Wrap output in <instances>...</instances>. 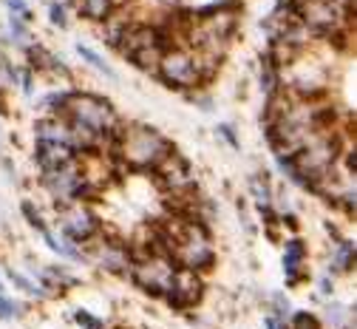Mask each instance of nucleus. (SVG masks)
<instances>
[{
  "label": "nucleus",
  "mask_w": 357,
  "mask_h": 329,
  "mask_svg": "<svg viewBox=\"0 0 357 329\" xmlns=\"http://www.w3.org/2000/svg\"><path fill=\"white\" fill-rule=\"evenodd\" d=\"M167 151L170 142L148 125H128L116 133V156L133 170H153Z\"/></svg>",
  "instance_id": "1"
},
{
  "label": "nucleus",
  "mask_w": 357,
  "mask_h": 329,
  "mask_svg": "<svg viewBox=\"0 0 357 329\" xmlns=\"http://www.w3.org/2000/svg\"><path fill=\"white\" fill-rule=\"evenodd\" d=\"M343 133L332 131V128H321L309 136V142L292 156L295 168L301 170V176L309 182V187H315L318 179H324L329 173V168L337 162L343 145H340Z\"/></svg>",
  "instance_id": "2"
},
{
  "label": "nucleus",
  "mask_w": 357,
  "mask_h": 329,
  "mask_svg": "<svg viewBox=\"0 0 357 329\" xmlns=\"http://www.w3.org/2000/svg\"><path fill=\"white\" fill-rule=\"evenodd\" d=\"M278 71H281V91L292 94V97H321L324 88L329 85V66L309 49L301 52L287 66H281Z\"/></svg>",
  "instance_id": "3"
},
{
  "label": "nucleus",
  "mask_w": 357,
  "mask_h": 329,
  "mask_svg": "<svg viewBox=\"0 0 357 329\" xmlns=\"http://www.w3.org/2000/svg\"><path fill=\"white\" fill-rule=\"evenodd\" d=\"M60 114H63L68 122H74V125H79V128H85V131H91V133H97V136H102V139H108V136L119 128L116 111H114L105 100L94 97V94H71V91H68L66 105H63Z\"/></svg>",
  "instance_id": "4"
},
{
  "label": "nucleus",
  "mask_w": 357,
  "mask_h": 329,
  "mask_svg": "<svg viewBox=\"0 0 357 329\" xmlns=\"http://www.w3.org/2000/svg\"><path fill=\"white\" fill-rule=\"evenodd\" d=\"M170 45V34L167 29L156 26V23H133L128 29V34L122 37L119 49L125 52V57H130L139 68L145 71H156L165 49Z\"/></svg>",
  "instance_id": "5"
},
{
  "label": "nucleus",
  "mask_w": 357,
  "mask_h": 329,
  "mask_svg": "<svg viewBox=\"0 0 357 329\" xmlns=\"http://www.w3.org/2000/svg\"><path fill=\"white\" fill-rule=\"evenodd\" d=\"M176 270H178V264L165 250H153V253H145L142 258H133L130 261L133 281H137L142 290L153 293V295H165L170 290Z\"/></svg>",
  "instance_id": "6"
},
{
  "label": "nucleus",
  "mask_w": 357,
  "mask_h": 329,
  "mask_svg": "<svg viewBox=\"0 0 357 329\" xmlns=\"http://www.w3.org/2000/svg\"><path fill=\"white\" fill-rule=\"evenodd\" d=\"M156 74L167 85H176V88H196L199 82H204L199 63H196V54L188 49V45H167L159 66H156Z\"/></svg>",
  "instance_id": "7"
},
{
  "label": "nucleus",
  "mask_w": 357,
  "mask_h": 329,
  "mask_svg": "<svg viewBox=\"0 0 357 329\" xmlns=\"http://www.w3.org/2000/svg\"><path fill=\"white\" fill-rule=\"evenodd\" d=\"M57 227H60V233L68 242L79 244V242L91 239L94 233H100V219H97V213L91 210V205H88L85 199H74L68 205H60Z\"/></svg>",
  "instance_id": "8"
},
{
  "label": "nucleus",
  "mask_w": 357,
  "mask_h": 329,
  "mask_svg": "<svg viewBox=\"0 0 357 329\" xmlns=\"http://www.w3.org/2000/svg\"><path fill=\"white\" fill-rule=\"evenodd\" d=\"M43 187L52 193L57 205H68L74 199H82V176H79V159H68L57 168L43 170Z\"/></svg>",
  "instance_id": "9"
},
{
  "label": "nucleus",
  "mask_w": 357,
  "mask_h": 329,
  "mask_svg": "<svg viewBox=\"0 0 357 329\" xmlns=\"http://www.w3.org/2000/svg\"><path fill=\"white\" fill-rule=\"evenodd\" d=\"M82 244H85V256L91 258L100 270H108V272H125V270H130L133 256H130L128 244H122L116 239H108V236H100V233H94V236L88 239V242H82Z\"/></svg>",
  "instance_id": "10"
},
{
  "label": "nucleus",
  "mask_w": 357,
  "mask_h": 329,
  "mask_svg": "<svg viewBox=\"0 0 357 329\" xmlns=\"http://www.w3.org/2000/svg\"><path fill=\"white\" fill-rule=\"evenodd\" d=\"M156 173H159V184L165 187L167 193H173V196H190L193 193V184H196V179H193V170H190V165L178 156L176 151H167L165 154V159L153 168Z\"/></svg>",
  "instance_id": "11"
},
{
  "label": "nucleus",
  "mask_w": 357,
  "mask_h": 329,
  "mask_svg": "<svg viewBox=\"0 0 357 329\" xmlns=\"http://www.w3.org/2000/svg\"><path fill=\"white\" fill-rule=\"evenodd\" d=\"M165 295H167L170 307H178V309L193 307L202 298V278H199V272L178 267L176 275H173V284H170V290Z\"/></svg>",
  "instance_id": "12"
},
{
  "label": "nucleus",
  "mask_w": 357,
  "mask_h": 329,
  "mask_svg": "<svg viewBox=\"0 0 357 329\" xmlns=\"http://www.w3.org/2000/svg\"><path fill=\"white\" fill-rule=\"evenodd\" d=\"M37 142H54V145H68L71 151L74 148V131H71V122L60 114V117H49V119H40L37 122Z\"/></svg>",
  "instance_id": "13"
},
{
  "label": "nucleus",
  "mask_w": 357,
  "mask_h": 329,
  "mask_svg": "<svg viewBox=\"0 0 357 329\" xmlns=\"http://www.w3.org/2000/svg\"><path fill=\"white\" fill-rule=\"evenodd\" d=\"M77 151H71L68 145H54V142H37V162L43 170H49V168H57L68 159H74Z\"/></svg>",
  "instance_id": "14"
},
{
  "label": "nucleus",
  "mask_w": 357,
  "mask_h": 329,
  "mask_svg": "<svg viewBox=\"0 0 357 329\" xmlns=\"http://www.w3.org/2000/svg\"><path fill=\"white\" fill-rule=\"evenodd\" d=\"M303 258H306V247L301 239H292L287 242V250H284V272H287V281L295 284L301 278V270H303Z\"/></svg>",
  "instance_id": "15"
},
{
  "label": "nucleus",
  "mask_w": 357,
  "mask_h": 329,
  "mask_svg": "<svg viewBox=\"0 0 357 329\" xmlns=\"http://www.w3.org/2000/svg\"><path fill=\"white\" fill-rule=\"evenodd\" d=\"M105 40L111 43V45H116V49H119V43H122V37L128 34V29L133 26V20H130V15H122L119 9H114L105 20Z\"/></svg>",
  "instance_id": "16"
},
{
  "label": "nucleus",
  "mask_w": 357,
  "mask_h": 329,
  "mask_svg": "<svg viewBox=\"0 0 357 329\" xmlns=\"http://www.w3.org/2000/svg\"><path fill=\"white\" fill-rule=\"evenodd\" d=\"M125 3V0H77V6L85 17H91V20H105L114 9H119Z\"/></svg>",
  "instance_id": "17"
},
{
  "label": "nucleus",
  "mask_w": 357,
  "mask_h": 329,
  "mask_svg": "<svg viewBox=\"0 0 357 329\" xmlns=\"http://www.w3.org/2000/svg\"><path fill=\"white\" fill-rule=\"evenodd\" d=\"M43 239H46V244L54 250V253H60V256H66V258H71V261H82V253L74 247V242H68L66 236H54V233L46 227V230H43Z\"/></svg>",
  "instance_id": "18"
},
{
  "label": "nucleus",
  "mask_w": 357,
  "mask_h": 329,
  "mask_svg": "<svg viewBox=\"0 0 357 329\" xmlns=\"http://www.w3.org/2000/svg\"><path fill=\"white\" fill-rule=\"evenodd\" d=\"M250 191H252V196H255V202H258L261 210H270L273 193H270V184H266V173H264V176L258 173V176L250 179Z\"/></svg>",
  "instance_id": "19"
},
{
  "label": "nucleus",
  "mask_w": 357,
  "mask_h": 329,
  "mask_svg": "<svg viewBox=\"0 0 357 329\" xmlns=\"http://www.w3.org/2000/svg\"><path fill=\"white\" fill-rule=\"evenodd\" d=\"M354 267V247L349 242H340L332 253V270L335 272H349Z\"/></svg>",
  "instance_id": "20"
},
{
  "label": "nucleus",
  "mask_w": 357,
  "mask_h": 329,
  "mask_svg": "<svg viewBox=\"0 0 357 329\" xmlns=\"http://www.w3.org/2000/svg\"><path fill=\"white\" fill-rule=\"evenodd\" d=\"M77 54H79V57H82L85 63H91V66H94L97 71H102L105 77H116V74H114V71H111V68L105 66V60H102V57H100V54H97L94 49H88V45H77Z\"/></svg>",
  "instance_id": "21"
},
{
  "label": "nucleus",
  "mask_w": 357,
  "mask_h": 329,
  "mask_svg": "<svg viewBox=\"0 0 357 329\" xmlns=\"http://www.w3.org/2000/svg\"><path fill=\"white\" fill-rule=\"evenodd\" d=\"M289 321H292V329H321L318 318L309 312H295V315H289Z\"/></svg>",
  "instance_id": "22"
},
{
  "label": "nucleus",
  "mask_w": 357,
  "mask_h": 329,
  "mask_svg": "<svg viewBox=\"0 0 357 329\" xmlns=\"http://www.w3.org/2000/svg\"><path fill=\"white\" fill-rule=\"evenodd\" d=\"M9 278H12L15 287H20V290L29 293V295H40V293H43V290H37V284H31V281H29L26 275H20L17 270H9Z\"/></svg>",
  "instance_id": "23"
},
{
  "label": "nucleus",
  "mask_w": 357,
  "mask_h": 329,
  "mask_svg": "<svg viewBox=\"0 0 357 329\" xmlns=\"http://www.w3.org/2000/svg\"><path fill=\"white\" fill-rule=\"evenodd\" d=\"M273 307H275V318H278L281 323H287V321H289V315H292L289 301H287L281 293H275V295H273Z\"/></svg>",
  "instance_id": "24"
},
{
  "label": "nucleus",
  "mask_w": 357,
  "mask_h": 329,
  "mask_svg": "<svg viewBox=\"0 0 357 329\" xmlns=\"http://www.w3.org/2000/svg\"><path fill=\"white\" fill-rule=\"evenodd\" d=\"M74 321H77L82 329H105L100 318H94L91 312H85V309H77V312H74Z\"/></svg>",
  "instance_id": "25"
},
{
  "label": "nucleus",
  "mask_w": 357,
  "mask_h": 329,
  "mask_svg": "<svg viewBox=\"0 0 357 329\" xmlns=\"http://www.w3.org/2000/svg\"><path fill=\"white\" fill-rule=\"evenodd\" d=\"M23 216L29 219V224H31L34 230H40V233L46 230V221H43V216L34 210V205H31V202H26V205H23Z\"/></svg>",
  "instance_id": "26"
},
{
  "label": "nucleus",
  "mask_w": 357,
  "mask_h": 329,
  "mask_svg": "<svg viewBox=\"0 0 357 329\" xmlns=\"http://www.w3.org/2000/svg\"><path fill=\"white\" fill-rule=\"evenodd\" d=\"M17 312H20V307H17L15 301H9L6 295H0V318L9 321V318H15Z\"/></svg>",
  "instance_id": "27"
},
{
  "label": "nucleus",
  "mask_w": 357,
  "mask_h": 329,
  "mask_svg": "<svg viewBox=\"0 0 357 329\" xmlns=\"http://www.w3.org/2000/svg\"><path fill=\"white\" fill-rule=\"evenodd\" d=\"M12 37L17 40V43H26L29 40V31H26V23H23V17H12Z\"/></svg>",
  "instance_id": "28"
},
{
  "label": "nucleus",
  "mask_w": 357,
  "mask_h": 329,
  "mask_svg": "<svg viewBox=\"0 0 357 329\" xmlns=\"http://www.w3.org/2000/svg\"><path fill=\"white\" fill-rule=\"evenodd\" d=\"M49 17H52V23H54V26H60V29H66V26H68V20H66V9H63L60 3H52Z\"/></svg>",
  "instance_id": "29"
},
{
  "label": "nucleus",
  "mask_w": 357,
  "mask_h": 329,
  "mask_svg": "<svg viewBox=\"0 0 357 329\" xmlns=\"http://www.w3.org/2000/svg\"><path fill=\"white\" fill-rule=\"evenodd\" d=\"M218 133H221V136H225V139H227V142H230L233 148H238V139H236V131H233L230 125H218Z\"/></svg>",
  "instance_id": "30"
},
{
  "label": "nucleus",
  "mask_w": 357,
  "mask_h": 329,
  "mask_svg": "<svg viewBox=\"0 0 357 329\" xmlns=\"http://www.w3.org/2000/svg\"><path fill=\"white\" fill-rule=\"evenodd\" d=\"M6 3H9L12 15H17V17H29V12H26V3H23V0H6Z\"/></svg>",
  "instance_id": "31"
},
{
  "label": "nucleus",
  "mask_w": 357,
  "mask_h": 329,
  "mask_svg": "<svg viewBox=\"0 0 357 329\" xmlns=\"http://www.w3.org/2000/svg\"><path fill=\"white\" fill-rule=\"evenodd\" d=\"M321 290H324V293H329V290H332V284H329V278H324V281H321Z\"/></svg>",
  "instance_id": "32"
},
{
  "label": "nucleus",
  "mask_w": 357,
  "mask_h": 329,
  "mask_svg": "<svg viewBox=\"0 0 357 329\" xmlns=\"http://www.w3.org/2000/svg\"><path fill=\"white\" fill-rule=\"evenodd\" d=\"M0 293H3V281H0Z\"/></svg>",
  "instance_id": "33"
}]
</instances>
